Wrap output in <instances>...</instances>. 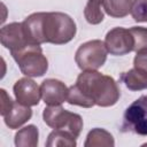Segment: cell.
Listing matches in <instances>:
<instances>
[{"label": "cell", "mask_w": 147, "mask_h": 147, "mask_svg": "<svg viewBox=\"0 0 147 147\" xmlns=\"http://www.w3.org/2000/svg\"><path fill=\"white\" fill-rule=\"evenodd\" d=\"M79 91L99 107L114 106L121 92L117 83L110 76L102 75L96 70L83 71L75 84Z\"/></svg>", "instance_id": "1"}, {"label": "cell", "mask_w": 147, "mask_h": 147, "mask_svg": "<svg viewBox=\"0 0 147 147\" xmlns=\"http://www.w3.org/2000/svg\"><path fill=\"white\" fill-rule=\"evenodd\" d=\"M76 23L67 14L60 11L44 13L42 15V37L44 42L63 45L76 36Z\"/></svg>", "instance_id": "2"}, {"label": "cell", "mask_w": 147, "mask_h": 147, "mask_svg": "<svg viewBox=\"0 0 147 147\" xmlns=\"http://www.w3.org/2000/svg\"><path fill=\"white\" fill-rule=\"evenodd\" d=\"M11 56L22 74L28 77H41L48 69V61L40 45H28L20 51L11 52Z\"/></svg>", "instance_id": "3"}, {"label": "cell", "mask_w": 147, "mask_h": 147, "mask_svg": "<svg viewBox=\"0 0 147 147\" xmlns=\"http://www.w3.org/2000/svg\"><path fill=\"white\" fill-rule=\"evenodd\" d=\"M44 122L52 129L65 130L78 138L83 129V118L76 113L65 110L60 106H48L42 113Z\"/></svg>", "instance_id": "4"}, {"label": "cell", "mask_w": 147, "mask_h": 147, "mask_svg": "<svg viewBox=\"0 0 147 147\" xmlns=\"http://www.w3.org/2000/svg\"><path fill=\"white\" fill-rule=\"evenodd\" d=\"M107 48L105 42L98 39L82 44L75 54V61L83 71L98 70L107 60Z\"/></svg>", "instance_id": "5"}, {"label": "cell", "mask_w": 147, "mask_h": 147, "mask_svg": "<svg viewBox=\"0 0 147 147\" xmlns=\"http://www.w3.org/2000/svg\"><path fill=\"white\" fill-rule=\"evenodd\" d=\"M121 131L147 136V95L140 96L126 108Z\"/></svg>", "instance_id": "6"}, {"label": "cell", "mask_w": 147, "mask_h": 147, "mask_svg": "<svg viewBox=\"0 0 147 147\" xmlns=\"http://www.w3.org/2000/svg\"><path fill=\"white\" fill-rule=\"evenodd\" d=\"M105 46L111 55L121 56L125 55L133 51V37L130 32V29H124L121 26L114 28L106 34Z\"/></svg>", "instance_id": "7"}, {"label": "cell", "mask_w": 147, "mask_h": 147, "mask_svg": "<svg viewBox=\"0 0 147 147\" xmlns=\"http://www.w3.org/2000/svg\"><path fill=\"white\" fill-rule=\"evenodd\" d=\"M13 90L16 101L26 107L37 106L41 99L40 86L29 77L18 79Z\"/></svg>", "instance_id": "8"}, {"label": "cell", "mask_w": 147, "mask_h": 147, "mask_svg": "<svg viewBox=\"0 0 147 147\" xmlns=\"http://www.w3.org/2000/svg\"><path fill=\"white\" fill-rule=\"evenodd\" d=\"M41 99L47 106H60L68 99L69 88L59 79L48 78L40 85Z\"/></svg>", "instance_id": "9"}, {"label": "cell", "mask_w": 147, "mask_h": 147, "mask_svg": "<svg viewBox=\"0 0 147 147\" xmlns=\"http://www.w3.org/2000/svg\"><path fill=\"white\" fill-rule=\"evenodd\" d=\"M0 40H1L2 46L9 49L10 53L20 51L23 47L30 45L25 39L22 23H17V22L3 25L1 28Z\"/></svg>", "instance_id": "10"}, {"label": "cell", "mask_w": 147, "mask_h": 147, "mask_svg": "<svg viewBox=\"0 0 147 147\" xmlns=\"http://www.w3.org/2000/svg\"><path fill=\"white\" fill-rule=\"evenodd\" d=\"M42 15H44V13H34V14H31L30 16H28L22 22L25 39L30 45L44 44Z\"/></svg>", "instance_id": "11"}, {"label": "cell", "mask_w": 147, "mask_h": 147, "mask_svg": "<svg viewBox=\"0 0 147 147\" xmlns=\"http://www.w3.org/2000/svg\"><path fill=\"white\" fill-rule=\"evenodd\" d=\"M32 116V110L17 101H13L8 111L2 116L5 124L9 129H18L24 123H26Z\"/></svg>", "instance_id": "12"}, {"label": "cell", "mask_w": 147, "mask_h": 147, "mask_svg": "<svg viewBox=\"0 0 147 147\" xmlns=\"http://www.w3.org/2000/svg\"><path fill=\"white\" fill-rule=\"evenodd\" d=\"M119 80L130 91H141L147 88V72L138 68H132L129 71L122 72Z\"/></svg>", "instance_id": "13"}, {"label": "cell", "mask_w": 147, "mask_h": 147, "mask_svg": "<svg viewBox=\"0 0 147 147\" xmlns=\"http://www.w3.org/2000/svg\"><path fill=\"white\" fill-rule=\"evenodd\" d=\"M114 145H115V140L113 136L105 129H100V127H95L91 130L84 144L85 147H102V146L113 147Z\"/></svg>", "instance_id": "14"}, {"label": "cell", "mask_w": 147, "mask_h": 147, "mask_svg": "<svg viewBox=\"0 0 147 147\" xmlns=\"http://www.w3.org/2000/svg\"><path fill=\"white\" fill-rule=\"evenodd\" d=\"M132 0H102L103 10L111 17L122 18L129 15Z\"/></svg>", "instance_id": "15"}, {"label": "cell", "mask_w": 147, "mask_h": 147, "mask_svg": "<svg viewBox=\"0 0 147 147\" xmlns=\"http://www.w3.org/2000/svg\"><path fill=\"white\" fill-rule=\"evenodd\" d=\"M39 131L34 125H28L15 134V146L17 147H36L38 145Z\"/></svg>", "instance_id": "16"}, {"label": "cell", "mask_w": 147, "mask_h": 147, "mask_svg": "<svg viewBox=\"0 0 147 147\" xmlns=\"http://www.w3.org/2000/svg\"><path fill=\"white\" fill-rule=\"evenodd\" d=\"M76 139L70 132L65 130H57L54 129L48 136V139L46 141L47 147H54V146H67V147H75L76 146Z\"/></svg>", "instance_id": "17"}, {"label": "cell", "mask_w": 147, "mask_h": 147, "mask_svg": "<svg viewBox=\"0 0 147 147\" xmlns=\"http://www.w3.org/2000/svg\"><path fill=\"white\" fill-rule=\"evenodd\" d=\"M84 16L85 20L92 25L101 23L105 17L102 0H88L84 9Z\"/></svg>", "instance_id": "18"}, {"label": "cell", "mask_w": 147, "mask_h": 147, "mask_svg": "<svg viewBox=\"0 0 147 147\" xmlns=\"http://www.w3.org/2000/svg\"><path fill=\"white\" fill-rule=\"evenodd\" d=\"M130 32L133 37V51L136 53L147 51V28L144 26H133L130 29Z\"/></svg>", "instance_id": "19"}, {"label": "cell", "mask_w": 147, "mask_h": 147, "mask_svg": "<svg viewBox=\"0 0 147 147\" xmlns=\"http://www.w3.org/2000/svg\"><path fill=\"white\" fill-rule=\"evenodd\" d=\"M67 102L70 105H75V106H80L84 108H91L94 106V103L92 101H90L80 91L76 85H72L69 87V92H68V99Z\"/></svg>", "instance_id": "20"}, {"label": "cell", "mask_w": 147, "mask_h": 147, "mask_svg": "<svg viewBox=\"0 0 147 147\" xmlns=\"http://www.w3.org/2000/svg\"><path fill=\"white\" fill-rule=\"evenodd\" d=\"M130 13L136 22H147V0H132Z\"/></svg>", "instance_id": "21"}, {"label": "cell", "mask_w": 147, "mask_h": 147, "mask_svg": "<svg viewBox=\"0 0 147 147\" xmlns=\"http://www.w3.org/2000/svg\"><path fill=\"white\" fill-rule=\"evenodd\" d=\"M133 65L134 68L141 69L145 72H147V51L137 53V55L133 59Z\"/></svg>", "instance_id": "22"}, {"label": "cell", "mask_w": 147, "mask_h": 147, "mask_svg": "<svg viewBox=\"0 0 147 147\" xmlns=\"http://www.w3.org/2000/svg\"><path fill=\"white\" fill-rule=\"evenodd\" d=\"M0 94H1V111H0V114H1V116H3L8 111V109L10 108L13 100L3 88L0 90Z\"/></svg>", "instance_id": "23"}]
</instances>
